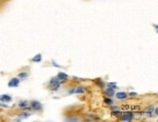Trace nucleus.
Returning <instances> with one entry per match:
<instances>
[{
	"label": "nucleus",
	"instance_id": "nucleus-17",
	"mask_svg": "<svg viewBox=\"0 0 158 122\" xmlns=\"http://www.w3.org/2000/svg\"><path fill=\"white\" fill-rule=\"evenodd\" d=\"M121 113H122V111H117V109H115V111H113L111 112V115H112V116L118 117V116H120Z\"/></svg>",
	"mask_w": 158,
	"mask_h": 122
},
{
	"label": "nucleus",
	"instance_id": "nucleus-24",
	"mask_svg": "<svg viewBox=\"0 0 158 122\" xmlns=\"http://www.w3.org/2000/svg\"><path fill=\"white\" fill-rule=\"evenodd\" d=\"M129 95H130V96H137V95H138V94L135 93V92H131V93L129 94Z\"/></svg>",
	"mask_w": 158,
	"mask_h": 122
},
{
	"label": "nucleus",
	"instance_id": "nucleus-6",
	"mask_svg": "<svg viewBox=\"0 0 158 122\" xmlns=\"http://www.w3.org/2000/svg\"><path fill=\"white\" fill-rule=\"evenodd\" d=\"M86 92V88L84 86H78L76 88H73V94H83Z\"/></svg>",
	"mask_w": 158,
	"mask_h": 122
},
{
	"label": "nucleus",
	"instance_id": "nucleus-1",
	"mask_svg": "<svg viewBox=\"0 0 158 122\" xmlns=\"http://www.w3.org/2000/svg\"><path fill=\"white\" fill-rule=\"evenodd\" d=\"M133 118H134V113L131 111H127L126 112H123V113H121V115H120L121 121H124V122L132 121Z\"/></svg>",
	"mask_w": 158,
	"mask_h": 122
},
{
	"label": "nucleus",
	"instance_id": "nucleus-16",
	"mask_svg": "<svg viewBox=\"0 0 158 122\" xmlns=\"http://www.w3.org/2000/svg\"><path fill=\"white\" fill-rule=\"evenodd\" d=\"M50 85H53V84H56V83H60V80L58 79V77L56 76V77H52L51 78V80H50Z\"/></svg>",
	"mask_w": 158,
	"mask_h": 122
},
{
	"label": "nucleus",
	"instance_id": "nucleus-15",
	"mask_svg": "<svg viewBox=\"0 0 158 122\" xmlns=\"http://www.w3.org/2000/svg\"><path fill=\"white\" fill-rule=\"evenodd\" d=\"M139 108H141V106H130V109L129 111H139Z\"/></svg>",
	"mask_w": 158,
	"mask_h": 122
},
{
	"label": "nucleus",
	"instance_id": "nucleus-25",
	"mask_svg": "<svg viewBox=\"0 0 158 122\" xmlns=\"http://www.w3.org/2000/svg\"><path fill=\"white\" fill-rule=\"evenodd\" d=\"M111 106V109H112V111H115V109H117L116 106Z\"/></svg>",
	"mask_w": 158,
	"mask_h": 122
},
{
	"label": "nucleus",
	"instance_id": "nucleus-19",
	"mask_svg": "<svg viewBox=\"0 0 158 122\" xmlns=\"http://www.w3.org/2000/svg\"><path fill=\"white\" fill-rule=\"evenodd\" d=\"M28 116H30V113L27 111H23V113L20 114V118H27Z\"/></svg>",
	"mask_w": 158,
	"mask_h": 122
},
{
	"label": "nucleus",
	"instance_id": "nucleus-22",
	"mask_svg": "<svg viewBox=\"0 0 158 122\" xmlns=\"http://www.w3.org/2000/svg\"><path fill=\"white\" fill-rule=\"evenodd\" d=\"M52 63H53V65H54L55 66H56V68H60V65H58V63H57L56 62H55V61H52Z\"/></svg>",
	"mask_w": 158,
	"mask_h": 122
},
{
	"label": "nucleus",
	"instance_id": "nucleus-9",
	"mask_svg": "<svg viewBox=\"0 0 158 122\" xmlns=\"http://www.w3.org/2000/svg\"><path fill=\"white\" fill-rule=\"evenodd\" d=\"M32 62L33 63H40L41 61H42V55L41 54H37V55H35L34 57L32 58Z\"/></svg>",
	"mask_w": 158,
	"mask_h": 122
},
{
	"label": "nucleus",
	"instance_id": "nucleus-12",
	"mask_svg": "<svg viewBox=\"0 0 158 122\" xmlns=\"http://www.w3.org/2000/svg\"><path fill=\"white\" fill-rule=\"evenodd\" d=\"M60 83L53 84V85H51V90L54 91V92H56V91H58V90L60 89Z\"/></svg>",
	"mask_w": 158,
	"mask_h": 122
},
{
	"label": "nucleus",
	"instance_id": "nucleus-2",
	"mask_svg": "<svg viewBox=\"0 0 158 122\" xmlns=\"http://www.w3.org/2000/svg\"><path fill=\"white\" fill-rule=\"evenodd\" d=\"M29 106H30V108L31 111H42L43 106H42V103L38 101H31L29 103Z\"/></svg>",
	"mask_w": 158,
	"mask_h": 122
},
{
	"label": "nucleus",
	"instance_id": "nucleus-7",
	"mask_svg": "<svg viewBox=\"0 0 158 122\" xmlns=\"http://www.w3.org/2000/svg\"><path fill=\"white\" fill-rule=\"evenodd\" d=\"M115 97H116L117 100H126L128 98V94L125 92H118L116 93Z\"/></svg>",
	"mask_w": 158,
	"mask_h": 122
},
{
	"label": "nucleus",
	"instance_id": "nucleus-5",
	"mask_svg": "<svg viewBox=\"0 0 158 122\" xmlns=\"http://www.w3.org/2000/svg\"><path fill=\"white\" fill-rule=\"evenodd\" d=\"M0 101H1L2 103H9L12 101V97L10 95H7V94L0 95Z\"/></svg>",
	"mask_w": 158,
	"mask_h": 122
},
{
	"label": "nucleus",
	"instance_id": "nucleus-18",
	"mask_svg": "<svg viewBox=\"0 0 158 122\" xmlns=\"http://www.w3.org/2000/svg\"><path fill=\"white\" fill-rule=\"evenodd\" d=\"M104 102H105V103H106V105H108V106H112V105H113V101H112L110 98H105Z\"/></svg>",
	"mask_w": 158,
	"mask_h": 122
},
{
	"label": "nucleus",
	"instance_id": "nucleus-14",
	"mask_svg": "<svg viewBox=\"0 0 158 122\" xmlns=\"http://www.w3.org/2000/svg\"><path fill=\"white\" fill-rule=\"evenodd\" d=\"M106 87H110V88H114V89H116L117 86H116V82H107V83L105 84Z\"/></svg>",
	"mask_w": 158,
	"mask_h": 122
},
{
	"label": "nucleus",
	"instance_id": "nucleus-23",
	"mask_svg": "<svg viewBox=\"0 0 158 122\" xmlns=\"http://www.w3.org/2000/svg\"><path fill=\"white\" fill-rule=\"evenodd\" d=\"M0 106H3V108H8V106L7 105H4V103H0Z\"/></svg>",
	"mask_w": 158,
	"mask_h": 122
},
{
	"label": "nucleus",
	"instance_id": "nucleus-11",
	"mask_svg": "<svg viewBox=\"0 0 158 122\" xmlns=\"http://www.w3.org/2000/svg\"><path fill=\"white\" fill-rule=\"evenodd\" d=\"M19 108H26V106H28V102H26V101H21V102L19 103Z\"/></svg>",
	"mask_w": 158,
	"mask_h": 122
},
{
	"label": "nucleus",
	"instance_id": "nucleus-8",
	"mask_svg": "<svg viewBox=\"0 0 158 122\" xmlns=\"http://www.w3.org/2000/svg\"><path fill=\"white\" fill-rule=\"evenodd\" d=\"M105 94H106V96L107 97H112V96H114V93H115V89L114 88H110V87H106V89H105Z\"/></svg>",
	"mask_w": 158,
	"mask_h": 122
},
{
	"label": "nucleus",
	"instance_id": "nucleus-20",
	"mask_svg": "<svg viewBox=\"0 0 158 122\" xmlns=\"http://www.w3.org/2000/svg\"><path fill=\"white\" fill-rule=\"evenodd\" d=\"M121 109H122V111H129L130 105H123L122 106H121Z\"/></svg>",
	"mask_w": 158,
	"mask_h": 122
},
{
	"label": "nucleus",
	"instance_id": "nucleus-4",
	"mask_svg": "<svg viewBox=\"0 0 158 122\" xmlns=\"http://www.w3.org/2000/svg\"><path fill=\"white\" fill-rule=\"evenodd\" d=\"M57 77H58V79H59V80H60V83H62V82L65 81L66 79L68 78V73L60 71V72H59V73H58Z\"/></svg>",
	"mask_w": 158,
	"mask_h": 122
},
{
	"label": "nucleus",
	"instance_id": "nucleus-21",
	"mask_svg": "<svg viewBox=\"0 0 158 122\" xmlns=\"http://www.w3.org/2000/svg\"><path fill=\"white\" fill-rule=\"evenodd\" d=\"M97 84L100 85V87H102V88H104V87L105 86V83H102V80H99L98 82H97Z\"/></svg>",
	"mask_w": 158,
	"mask_h": 122
},
{
	"label": "nucleus",
	"instance_id": "nucleus-13",
	"mask_svg": "<svg viewBox=\"0 0 158 122\" xmlns=\"http://www.w3.org/2000/svg\"><path fill=\"white\" fill-rule=\"evenodd\" d=\"M65 121H68V122H78L79 121V118L78 117H66L65 118Z\"/></svg>",
	"mask_w": 158,
	"mask_h": 122
},
{
	"label": "nucleus",
	"instance_id": "nucleus-3",
	"mask_svg": "<svg viewBox=\"0 0 158 122\" xmlns=\"http://www.w3.org/2000/svg\"><path fill=\"white\" fill-rule=\"evenodd\" d=\"M21 82V79L19 77H13L12 79H10V81L8 82V86L10 88H15L19 86Z\"/></svg>",
	"mask_w": 158,
	"mask_h": 122
},
{
	"label": "nucleus",
	"instance_id": "nucleus-10",
	"mask_svg": "<svg viewBox=\"0 0 158 122\" xmlns=\"http://www.w3.org/2000/svg\"><path fill=\"white\" fill-rule=\"evenodd\" d=\"M18 77L20 79H26V77H28V72L27 71H21L19 74H18Z\"/></svg>",
	"mask_w": 158,
	"mask_h": 122
}]
</instances>
